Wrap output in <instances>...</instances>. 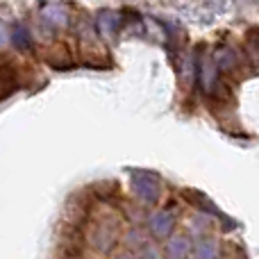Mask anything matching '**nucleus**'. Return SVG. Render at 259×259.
Wrapping results in <instances>:
<instances>
[{
    "label": "nucleus",
    "instance_id": "nucleus-9",
    "mask_svg": "<svg viewBox=\"0 0 259 259\" xmlns=\"http://www.w3.org/2000/svg\"><path fill=\"white\" fill-rule=\"evenodd\" d=\"M9 41V34H7V27L3 25V23H0V46H5Z\"/></svg>",
    "mask_w": 259,
    "mask_h": 259
},
{
    "label": "nucleus",
    "instance_id": "nucleus-5",
    "mask_svg": "<svg viewBox=\"0 0 259 259\" xmlns=\"http://www.w3.org/2000/svg\"><path fill=\"white\" fill-rule=\"evenodd\" d=\"M46 14H48L46 18H48L50 23H57V25L66 23V9H64L59 3H50L48 7H46Z\"/></svg>",
    "mask_w": 259,
    "mask_h": 259
},
{
    "label": "nucleus",
    "instance_id": "nucleus-1",
    "mask_svg": "<svg viewBox=\"0 0 259 259\" xmlns=\"http://www.w3.org/2000/svg\"><path fill=\"white\" fill-rule=\"evenodd\" d=\"M132 184H134V191H137L139 200H141L143 205L157 202V196H159V180H157L152 173L139 170V173H134Z\"/></svg>",
    "mask_w": 259,
    "mask_h": 259
},
{
    "label": "nucleus",
    "instance_id": "nucleus-8",
    "mask_svg": "<svg viewBox=\"0 0 259 259\" xmlns=\"http://www.w3.org/2000/svg\"><path fill=\"white\" fill-rule=\"evenodd\" d=\"M143 259H159V250H157L152 243L146 246V252H143Z\"/></svg>",
    "mask_w": 259,
    "mask_h": 259
},
{
    "label": "nucleus",
    "instance_id": "nucleus-4",
    "mask_svg": "<svg viewBox=\"0 0 259 259\" xmlns=\"http://www.w3.org/2000/svg\"><path fill=\"white\" fill-rule=\"evenodd\" d=\"M191 252L193 259H216V243L211 239H200Z\"/></svg>",
    "mask_w": 259,
    "mask_h": 259
},
{
    "label": "nucleus",
    "instance_id": "nucleus-7",
    "mask_svg": "<svg viewBox=\"0 0 259 259\" xmlns=\"http://www.w3.org/2000/svg\"><path fill=\"white\" fill-rule=\"evenodd\" d=\"M12 39H14V44L21 46V48H23V46H27L25 27H23V25H14V36H12Z\"/></svg>",
    "mask_w": 259,
    "mask_h": 259
},
{
    "label": "nucleus",
    "instance_id": "nucleus-6",
    "mask_svg": "<svg viewBox=\"0 0 259 259\" xmlns=\"http://www.w3.org/2000/svg\"><path fill=\"white\" fill-rule=\"evenodd\" d=\"M114 18H112V14H105L103 18H100V30H103V34H107V36H112L114 34Z\"/></svg>",
    "mask_w": 259,
    "mask_h": 259
},
{
    "label": "nucleus",
    "instance_id": "nucleus-10",
    "mask_svg": "<svg viewBox=\"0 0 259 259\" xmlns=\"http://www.w3.org/2000/svg\"><path fill=\"white\" fill-rule=\"evenodd\" d=\"M118 259H132V257H130V255H123V257H118Z\"/></svg>",
    "mask_w": 259,
    "mask_h": 259
},
{
    "label": "nucleus",
    "instance_id": "nucleus-2",
    "mask_svg": "<svg viewBox=\"0 0 259 259\" xmlns=\"http://www.w3.org/2000/svg\"><path fill=\"white\" fill-rule=\"evenodd\" d=\"M173 225H175V216L170 214V211H155V214H150V219H148V230H150V234H155L157 239L168 237V234L173 232Z\"/></svg>",
    "mask_w": 259,
    "mask_h": 259
},
{
    "label": "nucleus",
    "instance_id": "nucleus-3",
    "mask_svg": "<svg viewBox=\"0 0 259 259\" xmlns=\"http://www.w3.org/2000/svg\"><path fill=\"white\" fill-rule=\"evenodd\" d=\"M191 250H193V246L187 237L175 234V237H170L166 241V255H168V259H187Z\"/></svg>",
    "mask_w": 259,
    "mask_h": 259
}]
</instances>
